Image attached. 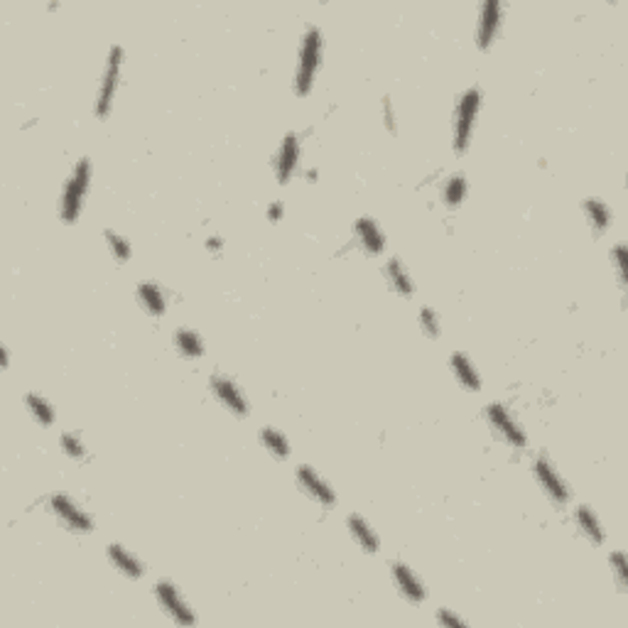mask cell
Listing matches in <instances>:
<instances>
[{
    "label": "cell",
    "mask_w": 628,
    "mask_h": 628,
    "mask_svg": "<svg viewBox=\"0 0 628 628\" xmlns=\"http://www.w3.org/2000/svg\"><path fill=\"white\" fill-rule=\"evenodd\" d=\"M319 30L316 27H309L307 35H304V44H302V62H299V71H297V79H294V86H297V93L304 96L312 86L314 79V71L316 64H319Z\"/></svg>",
    "instance_id": "obj_1"
},
{
    "label": "cell",
    "mask_w": 628,
    "mask_h": 628,
    "mask_svg": "<svg viewBox=\"0 0 628 628\" xmlns=\"http://www.w3.org/2000/svg\"><path fill=\"white\" fill-rule=\"evenodd\" d=\"M88 160H81L79 165H76L74 175H71L69 185H66L64 189V199H62V219L66 221V224H71V221L79 216V207H81V197H84L86 192V185H88Z\"/></svg>",
    "instance_id": "obj_2"
},
{
    "label": "cell",
    "mask_w": 628,
    "mask_h": 628,
    "mask_svg": "<svg viewBox=\"0 0 628 628\" xmlns=\"http://www.w3.org/2000/svg\"><path fill=\"white\" fill-rule=\"evenodd\" d=\"M479 101H481V93L479 88H469L464 93L459 103V120H457V153H464L466 145H469V138H471V125H474L476 118V110H479Z\"/></svg>",
    "instance_id": "obj_3"
},
{
    "label": "cell",
    "mask_w": 628,
    "mask_h": 628,
    "mask_svg": "<svg viewBox=\"0 0 628 628\" xmlns=\"http://www.w3.org/2000/svg\"><path fill=\"white\" fill-rule=\"evenodd\" d=\"M120 57H123V49H120V47L110 49L108 66H105L103 84H101V91H98V101H96V115H98V118H105V115H108L110 101H113V91H115V81H118Z\"/></svg>",
    "instance_id": "obj_4"
},
{
    "label": "cell",
    "mask_w": 628,
    "mask_h": 628,
    "mask_svg": "<svg viewBox=\"0 0 628 628\" xmlns=\"http://www.w3.org/2000/svg\"><path fill=\"white\" fill-rule=\"evenodd\" d=\"M155 594H158V599L163 602V607L172 614V619L180 621V624H194V614L187 609V604L182 602L177 589L172 587L170 582H160V585H155Z\"/></svg>",
    "instance_id": "obj_5"
},
{
    "label": "cell",
    "mask_w": 628,
    "mask_h": 628,
    "mask_svg": "<svg viewBox=\"0 0 628 628\" xmlns=\"http://www.w3.org/2000/svg\"><path fill=\"white\" fill-rule=\"evenodd\" d=\"M488 420L493 422V427H496L498 432H501V435L505 437V440H508L510 444H515V447H523L525 444V435H523V430H520L518 425H515L513 420H510V415H508V410L503 408V405H498V403H493V405H488Z\"/></svg>",
    "instance_id": "obj_6"
},
{
    "label": "cell",
    "mask_w": 628,
    "mask_h": 628,
    "mask_svg": "<svg viewBox=\"0 0 628 628\" xmlns=\"http://www.w3.org/2000/svg\"><path fill=\"white\" fill-rule=\"evenodd\" d=\"M535 474H537V479H540L542 488L547 491V496L552 498L555 503H567L570 491L565 488L562 479H560L557 471L552 469V464H550L547 459H537L535 461Z\"/></svg>",
    "instance_id": "obj_7"
},
{
    "label": "cell",
    "mask_w": 628,
    "mask_h": 628,
    "mask_svg": "<svg viewBox=\"0 0 628 628\" xmlns=\"http://www.w3.org/2000/svg\"><path fill=\"white\" fill-rule=\"evenodd\" d=\"M52 508H54V513H57L59 518H62L64 523L71 527V530H76V532H88V530H91V520L84 515V510L76 508V505L71 503L66 496H54L52 498Z\"/></svg>",
    "instance_id": "obj_8"
},
{
    "label": "cell",
    "mask_w": 628,
    "mask_h": 628,
    "mask_svg": "<svg viewBox=\"0 0 628 628\" xmlns=\"http://www.w3.org/2000/svg\"><path fill=\"white\" fill-rule=\"evenodd\" d=\"M211 388H214L216 398L224 400V405L231 410V413L236 415H246L248 408H246V400H243V396L238 393V388L233 386L231 381H226V378H211Z\"/></svg>",
    "instance_id": "obj_9"
},
{
    "label": "cell",
    "mask_w": 628,
    "mask_h": 628,
    "mask_svg": "<svg viewBox=\"0 0 628 628\" xmlns=\"http://www.w3.org/2000/svg\"><path fill=\"white\" fill-rule=\"evenodd\" d=\"M299 481H302V486L307 488L309 493H312L316 501H321L324 505H331V503L336 501L334 491H331V488L326 486V483L321 481L319 476H316V471L309 469V466H299Z\"/></svg>",
    "instance_id": "obj_10"
},
{
    "label": "cell",
    "mask_w": 628,
    "mask_h": 628,
    "mask_svg": "<svg viewBox=\"0 0 628 628\" xmlns=\"http://www.w3.org/2000/svg\"><path fill=\"white\" fill-rule=\"evenodd\" d=\"M498 18H501V5L496 0L483 5L481 10V22H479V47L486 49L491 44L493 35H496V27H498Z\"/></svg>",
    "instance_id": "obj_11"
},
{
    "label": "cell",
    "mask_w": 628,
    "mask_h": 628,
    "mask_svg": "<svg viewBox=\"0 0 628 628\" xmlns=\"http://www.w3.org/2000/svg\"><path fill=\"white\" fill-rule=\"evenodd\" d=\"M297 155H299V145H297V135H287L285 143H282L280 148V155H277V180L280 182H287L294 170V165H297Z\"/></svg>",
    "instance_id": "obj_12"
},
{
    "label": "cell",
    "mask_w": 628,
    "mask_h": 628,
    "mask_svg": "<svg viewBox=\"0 0 628 628\" xmlns=\"http://www.w3.org/2000/svg\"><path fill=\"white\" fill-rule=\"evenodd\" d=\"M393 577H396L398 587L403 589V594L410 602H422L425 599V589L418 582V577L413 575V570L405 565H393Z\"/></svg>",
    "instance_id": "obj_13"
},
{
    "label": "cell",
    "mask_w": 628,
    "mask_h": 628,
    "mask_svg": "<svg viewBox=\"0 0 628 628\" xmlns=\"http://www.w3.org/2000/svg\"><path fill=\"white\" fill-rule=\"evenodd\" d=\"M349 527H351L354 537H356L359 545L366 550V552H376V550H378V537H376V532L371 530V525L366 523L361 515H349Z\"/></svg>",
    "instance_id": "obj_14"
},
{
    "label": "cell",
    "mask_w": 628,
    "mask_h": 628,
    "mask_svg": "<svg viewBox=\"0 0 628 628\" xmlns=\"http://www.w3.org/2000/svg\"><path fill=\"white\" fill-rule=\"evenodd\" d=\"M108 555H110V560H113V565L118 567V570L123 572V575L133 577V580L143 577V565L138 562L135 557H130V555H128L125 550L120 547V545H110V547H108Z\"/></svg>",
    "instance_id": "obj_15"
},
{
    "label": "cell",
    "mask_w": 628,
    "mask_h": 628,
    "mask_svg": "<svg viewBox=\"0 0 628 628\" xmlns=\"http://www.w3.org/2000/svg\"><path fill=\"white\" fill-rule=\"evenodd\" d=\"M356 231H359L361 241H364L366 251H369V253H381L383 251L386 241H383L381 231H378V226L374 224V221H371V219H359Z\"/></svg>",
    "instance_id": "obj_16"
},
{
    "label": "cell",
    "mask_w": 628,
    "mask_h": 628,
    "mask_svg": "<svg viewBox=\"0 0 628 628\" xmlns=\"http://www.w3.org/2000/svg\"><path fill=\"white\" fill-rule=\"evenodd\" d=\"M452 369L457 371L459 381L464 383L466 388H471V391H479V388H481L479 374H476V369L471 366V361L466 359L464 354H454V356H452Z\"/></svg>",
    "instance_id": "obj_17"
},
{
    "label": "cell",
    "mask_w": 628,
    "mask_h": 628,
    "mask_svg": "<svg viewBox=\"0 0 628 628\" xmlns=\"http://www.w3.org/2000/svg\"><path fill=\"white\" fill-rule=\"evenodd\" d=\"M138 297H140V302L145 304V309L150 314H163L165 312V297H163V292H160L158 285H150V282L140 285V287H138Z\"/></svg>",
    "instance_id": "obj_18"
},
{
    "label": "cell",
    "mask_w": 628,
    "mask_h": 628,
    "mask_svg": "<svg viewBox=\"0 0 628 628\" xmlns=\"http://www.w3.org/2000/svg\"><path fill=\"white\" fill-rule=\"evenodd\" d=\"M577 520H580V527H582V530H585V535H587L594 545H602V542H604V530H602V525L597 523V518H594V513L587 508V505L577 508Z\"/></svg>",
    "instance_id": "obj_19"
},
{
    "label": "cell",
    "mask_w": 628,
    "mask_h": 628,
    "mask_svg": "<svg viewBox=\"0 0 628 628\" xmlns=\"http://www.w3.org/2000/svg\"><path fill=\"white\" fill-rule=\"evenodd\" d=\"M388 277H391V285L396 287L400 294H405V297H408V294L415 290L413 280L408 277V272H405L403 263H400L398 258L388 260Z\"/></svg>",
    "instance_id": "obj_20"
},
{
    "label": "cell",
    "mask_w": 628,
    "mask_h": 628,
    "mask_svg": "<svg viewBox=\"0 0 628 628\" xmlns=\"http://www.w3.org/2000/svg\"><path fill=\"white\" fill-rule=\"evenodd\" d=\"M585 211H587L589 221H592L594 231H597V236L607 231V226L611 224V211L604 207L602 202H597V199H589V202H585Z\"/></svg>",
    "instance_id": "obj_21"
},
{
    "label": "cell",
    "mask_w": 628,
    "mask_h": 628,
    "mask_svg": "<svg viewBox=\"0 0 628 628\" xmlns=\"http://www.w3.org/2000/svg\"><path fill=\"white\" fill-rule=\"evenodd\" d=\"M175 344L180 346V351L185 354V356H202V354H204V346H202V341H199V336L194 334V331H189V329L177 331Z\"/></svg>",
    "instance_id": "obj_22"
},
{
    "label": "cell",
    "mask_w": 628,
    "mask_h": 628,
    "mask_svg": "<svg viewBox=\"0 0 628 628\" xmlns=\"http://www.w3.org/2000/svg\"><path fill=\"white\" fill-rule=\"evenodd\" d=\"M260 437H263V444L270 449L272 454H275L277 459H285L287 454H290V447H287V440L280 435L277 430H272V427H265L263 432H260Z\"/></svg>",
    "instance_id": "obj_23"
},
{
    "label": "cell",
    "mask_w": 628,
    "mask_h": 628,
    "mask_svg": "<svg viewBox=\"0 0 628 628\" xmlns=\"http://www.w3.org/2000/svg\"><path fill=\"white\" fill-rule=\"evenodd\" d=\"M27 408H30V413L35 415V420H40L42 425H52V422H54L52 408H49V405L44 403L40 396H35V393H30V396H27Z\"/></svg>",
    "instance_id": "obj_24"
},
{
    "label": "cell",
    "mask_w": 628,
    "mask_h": 628,
    "mask_svg": "<svg viewBox=\"0 0 628 628\" xmlns=\"http://www.w3.org/2000/svg\"><path fill=\"white\" fill-rule=\"evenodd\" d=\"M464 194H466V180L461 175L452 177V180L447 182V189H444V199H447V204L457 207L461 199H464Z\"/></svg>",
    "instance_id": "obj_25"
},
{
    "label": "cell",
    "mask_w": 628,
    "mask_h": 628,
    "mask_svg": "<svg viewBox=\"0 0 628 628\" xmlns=\"http://www.w3.org/2000/svg\"><path fill=\"white\" fill-rule=\"evenodd\" d=\"M105 241H108L110 251H113V255L118 260H128V258H130V248H128V243L115 231H105Z\"/></svg>",
    "instance_id": "obj_26"
},
{
    "label": "cell",
    "mask_w": 628,
    "mask_h": 628,
    "mask_svg": "<svg viewBox=\"0 0 628 628\" xmlns=\"http://www.w3.org/2000/svg\"><path fill=\"white\" fill-rule=\"evenodd\" d=\"M420 319H422V329H425L427 336L435 339L437 334H440V324H437V314L432 312L430 307H422L420 309Z\"/></svg>",
    "instance_id": "obj_27"
},
{
    "label": "cell",
    "mask_w": 628,
    "mask_h": 628,
    "mask_svg": "<svg viewBox=\"0 0 628 628\" xmlns=\"http://www.w3.org/2000/svg\"><path fill=\"white\" fill-rule=\"evenodd\" d=\"M609 560H611V565H614V572H616V577H619L621 589H624V587H626V560H624V555H621V552H614Z\"/></svg>",
    "instance_id": "obj_28"
},
{
    "label": "cell",
    "mask_w": 628,
    "mask_h": 628,
    "mask_svg": "<svg viewBox=\"0 0 628 628\" xmlns=\"http://www.w3.org/2000/svg\"><path fill=\"white\" fill-rule=\"evenodd\" d=\"M62 444H64L66 454H71V457H84V444L76 440L74 435H64L62 437Z\"/></svg>",
    "instance_id": "obj_29"
},
{
    "label": "cell",
    "mask_w": 628,
    "mask_h": 628,
    "mask_svg": "<svg viewBox=\"0 0 628 628\" xmlns=\"http://www.w3.org/2000/svg\"><path fill=\"white\" fill-rule=\"evenodd\" d=\"M611 255H614L616 270H619V277H621V282H624L626 280V246H616Z\"/></svg>",
    "instance_id": "obj_30"
},
{
    "label": "cell",
    "mask_w": 628,
    "mask_h": 628,
    "mask_svg": "<svg viewBox=\"0 0 628 628\" xmlns=\"http://www.w3.org/2000/svg\"><path fill=\"white\" fill-rule=\"evenodd\" d=\"M440 624H444V626H464V621H461L459 616L449 614L447 609H442L440 611Z\"/></svg>",
    "instance_id": "obj_31"
},
{
    "label": "cell",
    "mask_w": 628,
    "mask_h": 628,
    "mask_svg": "<svg viewBox=\"0 0 628 628\" xmlns=\"http://www.w3.org/2000/svg\"><path fill=\"white\" fill-rule=\"evenodd\" d=\"M383 113H386V123H388V130H396V120H393L391 98H386V101H383Z\"/></svg>",
    "instance_id": "obj_32"
},
{
    "label": "cell",
    "mask_w": 628,
    "mask_h": 628,
    "mask_svg": "<svg viewBox=\"0 0 628 628\" xmlns=\"http://www.w3.org/2000/svg\"><path fill=\"white\" fill-rule=\"evenodd\" d=\"M268 216H270V221H277L282 216V204L280 202H275V204H270V209H268Z\"/></svg>",
    "instance_id": "obj_33"
},
{
    "label": "cell",
    "mask_w": 628,
    "mask_h": 628,
    "mask_svg": "<svg viewBox=\"0 0 628 628\" xmlns=\"http://www.w3.org/2000/svg\"><path fill=\"white\" fill-rule=\"evenodd\" d=\"M209 248H211V251H214V248H221V241H219V238H216V241H214V238H211V241H209Z\"/></svg>",
    "instance_id": "obj_34"
}]
</instances>
